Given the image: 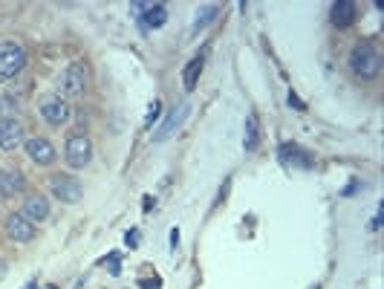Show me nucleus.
<instances>
[{
	"label": "nucleus",
	"instance_id": "obj_1",
	"mask_svg": "<svg viewBox=\"0 0 384 289\" xmlns=\"http://www.w3.org/2000/svg\"><path fill=\"white\" fill-rule=\"evenodd\" d=\"M27 67V50L15 41H0V84L15 79Z\"/></svg>",
	"mask_w": 384,
	"mask_h": 289
},
{
	"label": "nucleus",
	"instance_id": "obj_2",
	"mask_svg": "<svg viewBox=\"0 0 384 289\" xmlns=\"http://www.w3.org/2000/svg\"><path fill=\"white\" fill-rule=\"evenodd\" d=\"M350 69L362 79H373L381 69V55L373 50V43H358L350 53Z\"/></svg>",
	"mask_w": 384,
	"mask_h": 289
},
{
	"label": "nucleus",
	"instance_id": "obj_3",
	"mask_svg": "<svg viewBox=\"0 0 384 289\" xmlns=\"http://www.w3.org/2000/svg\"><path fill=\"white\" fill-rule=\"evenodd\" d=\"M64 159H67L69 168L90 165V159H92V142H90V136H84V133H73V136H69L67 139V148H64Z\"/></svg>",
	"mask_w": 384,
	"mask_h": 289
},
{
	"label": "nucleus",
	"instance_id": "obj_4",
	"mask_svg": "<svg viewBox=\"0 0 384 289\" xmlns=\"http://www.w3.org/2000/svg\"><path fill=\"white\" fill-rule=\"evenodd\" d=\"M50 191H53V197H58L61 203L67 206H73L84 197V188L76 177H69V174H53L50 177Z\"/></svg>",
	"mask_w": 384,
	"mask_h": 289
},
{
	"label": "nucleus",
	"instance_id": "obj_5",
	"mask_svg": "<svg viewBox=\"0 0 384 289\" xmlns=\"http://www.w3.org/2000/svg\"><path fill=\"white\" fill-rule=\"evenodd\" d=\"M84 90H87V69L81 64H69L58 79V99L61 95L73 99V95H81Z\"/></svg>",
	"mask_w": 384,
	"mask_h": 289
},
{
	"label": "nucleus",
	"instance_id": "obj_6",
	"mask_svg": "<svg viewBox=\"0 0 384 289\" xmlns=\"http://www.w3.org/2000/svg\"><path fill=\"white\" fill-rule=\"evenodd\" d=\"M41 116H43V122H46V125L61 128V125L69 122L73 110H69V105H67L64 99H50V102H43V105H41Z\"/></svg>",
	"mask_w": 384,
	"mask_h": 289
},
{
	"label": "nucleus",
	"instance_id": "obj_7",
	"mask_svg": "<svg viewBox=\"0 0 384 289\" xmlns=\"http://www.w3.org/2000/svg\"><path fill=\"white\" fill-rule=\"evenodd\" d=\"M23 142V125L18 119H0V148L4 151H15L18 144Z\"/></svg>",
	"mask_w": 384,
	"mask_h": 289
},
{
	"label": "nucleus",
	"instance_id": "obj_8",
	"mask_svg": "<svg viewBox=\"0 0 384 289\" xmlns=\"http://www.w3.org/2000/svg\"><path fill=\"white\" fill-rule=\"evenodd\" d=\"M6 234L15 240V243H29L35 237V226L23 214H12V217H6Z\"/></svg>",
	"mask_w": 384,
	"mask_h": 289
},
{
	"label": "nucleus",
	"instance_id": "obj_9",
	"mask_svg": "<svg viewBox=\"0 0 384 289\" xmlns=\"http://www.w3.org/2000/svg\"><path fill=\"white\" fill-rule=\"evenodd\" d=\"M27 154L35 165H53L55 162V148L46 139H38V136L27 139Z\"/></svg>",
	"mask_w": 384,
	"mask_h": 289
},
{
	"label": "nucleus",
	"instance_id": "obj_10",
	"mask_svg": "<svg viewBox=\"0 0 384 289\" xmlns=\"http://www.w3.org/2000/svg\"><path fill=\"white\" fill-rule=\"evenodd\" d=\"M23 217H27L29 223L46 220V217H50V203H46V197H41V194L29 197L27 203H23Z\"/></svg>",
	"mask_w": 384,
	"mask_h": 289
},
{
	"label": "nucleus",
	"instance_id": "obj_11",
	"mask_svg": "<svg viewBox=\"0 0 384 289\" xmlns=\"http://www.w3.org/2000/svg\"><path fill=\"white\" fill-rule=\"evenodd\" d=\"M329 15H332L335 27H350V23L355 20V4H350V0H338V4H332Z\"/></svg>",
	"mask_w": 384,
	"mask_h": 289
},
{
	"label": "nucleus",
	"instance_id": "obj_12",
	"mask_svg": "<svg viewBox=\"0 0 384 289\" xmlns=\"http://www.w3.org/2000/svg\"><path fill=\"white\" fill-rule=\"evenodd\" d=\"M20 188H23V177L20 174L0 171V194H4V197H15V194H20Z\"/></svg>",
	"mask_w": 384,
	"mask_h": 289
},
{
	"label": "nucleus",
	"instance_id": "obj_13",
	"mask_svg": "<svg viewBox=\"0 0 384 289\" xmlns=\"http://www.w3.org/2000/svg\"><path fill=\"white\" fill-rule=\"evenodd\" d=\"M188 113H191V105L185 102V105L179 107V113H171V119H167V122L162 125V130L156 133V139L162 142V139H167V136H171V133H174V130H177V128L185 122V119H188Z\"/></svg>",
	"mask_w": 384,
	"mask_h": 289
},
{
	"label": "nucleus",
	"instance_id": "obj_14",
	"mask_svg": "<svg viewBox=\"0 0 384 289\" xmlns=\"http://www.w3.org/2000/svg\"><path fill=\"white\" fill-rule=\"evenodd\" d=\"M243 144H246V151H249V154H254V151H257V144H260V122H257V116H254V113L246 119V139H243Z\"/></svg>",
	"mask_w": 384,
	"mask_h": 289
},
{
	"label": "nucleus",
	"instance_id": "obj_15",
	"mask_svg": "<svg viewBox=\"0 0 384 289\" xmlns=\"http://www.w3.org/2000/svg\"><path fill=\"white\" fill-rule=\"evenodd\" d=\"M200 72H203V58L188 61V67H185V72H182V84H185V90H194V87H197Z\"/></svg>",
	"mask_w": 384,
	"mask_h": 289
},
{
	"label": "nucleus",
	"instance_id": "obj_16",
	"mask_svg": "<svg viewBox=\"0 0 384 289\" xmlns=\"http://www.w3.org/2000/svg\"><path fill=\"white\" fill-rule=\"evenodd\" d=\"M280 156H283V162H298L301 168H309V165H312V159H303L306 154H303L301 148H295V144H283Z\"/></svg>",
	"mask_w": 384,
	"mask_h": 289
},
{
	"label": "nucleus",
	"instance_id": "obj_17",
	"mask_svg": "<svg viewBox=\"0 0 384 289\" xmlns=\"http://www.w3.org/2000/svg\"><path fill=\"white\" fill-rule=\"evenodd\" d=\"M165 20H167V12H165L162 4H156V6H145V23H148V27L159 29Z\"/></svg>",
	"mask_w": 384,
	"mask_h": 289
},
{
	"label": "nucleus",
	"instance_id": "obj_18",
	"mask_svg": "<svg viewBox=\"0 0 384 289\" xmlns=\"http://www.w3.org/2000/svg\"><path fill=\"white\" fill-rule=\"evenodd\" d=\"M217 12H220V6H214V4H211V6H205V9H200V12H197V20H194V32L205 29L208 23L214 20V15H217Z\"/></svg>",
	"mask_w": 384,
	"mask_h": 289
},
{
	"label": "nucleus",
	"instance_id": "obj_19",
	"mask_svg": "<svg viewBox=\"0 0 384 289\" xmlns=\"http://www.w3.org/2000/svg\"><path fill=\"white\" fill-rule=\"evenodd\" d=\"M6 110H15V102L9 95H0V113H6Z\"/></svg>",
	"mask_w": 384,
	"mask_h": 289
},
{
	"label": "nucleus",
	"instance_id": "obj_20",
	"mask_svg": "<svg viewBox=\"0 0 384 289\" xmlns=\"http://www.w3.org/2000/svg\"><path fill=\"white\" fill-rule=\"evenodd\" d=\"M153 119H159V102H153V105H151V110H148V122H145V125H151Z\"/></svg>",
	"mask_w": 384,
	"mask_h": 289
},
{
	"label": "nucleus",
	"instance_id": "obj_21",
	"mask_svg": "<svg viewBox=\"0 0 384 289\" xmlns=\"http://www.w3.org/2000/svg\"><path fill=\"white\" fill-rule=\"evenodd\" d=\"M110 275H118V255H110Z\"/></svg>",
	"mask_w": 384,
	"mask_h": 289
},
{
	"label": "nucleus",
	"instance_id": "obj_22",
	"mask_svg": "<svg viewBox=\"0 0 384 289\" xmlns=\"http://www.w3.org/2000/svg\"><path fill=\"white\" fill-rule=\"evenodd\" d=\"M142 289H159V283H151V281H142Z\"/></svg>",
	"mask_w": 384,
	"mask_h": 289
},
{
	"label": "nucleus",
	"instance_id": "obj_23",
	"mask_svg": "<svg viewBox=\"0 0 384 289\" xmlns=\"http://www.w3.org/2000/svg\"><path fill=\"white\" fill-rule=\"evenodd\" d=\"M23 289H38V281H29V283L23 286Z\"/></svg>",
	"mask_w": 384,
	"mask_h": 289
},
{
	"label": "nucleus",
	"instance_id": "obj_24",
	"mask_svg": "<svg viewBox=\"0 0 384 289\" xmlns=\"http://www.w3.org/2000/svg\"><path fill=\"white\" fill-rule=\"evenodd\" d=\"M46 289H58V286H53V283H50V286H46Z\"/></svg>",
	"mask_w": 384,
	"mask_h": 289
}]
</instances>
